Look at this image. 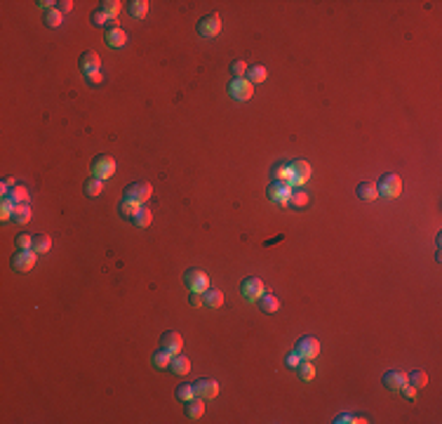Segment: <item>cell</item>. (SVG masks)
Wrapping results in <instances>:
<instances>
[{"label": "cell", "instance_id": "6da1fadb", "mask_svg": "<svg viewBox=\"0 0 442 424\" xmlns=\"http://www.w3.org/2000/svg\"><path fill=\"white\" fill-rule=\"evenodd\" d=\"M376 189H379V196H388V198H398L400 193H402V182H400L398 174H383L381 179H379V184H376Z\"/></svg>", "mask_w": 442, "mask_h": 424}, {"label": "cell", "instance_id": "7a4b0ae2", "mask_svg": "<svg viewBox=\"0 0 442 424\" xmlns=\"http://www.w3.org/2000/svg\"><path fill=\"white\" fill-rule=\"evenodd\" d=\"M35 262H38V252H33V250H19L12 255V269L19 271V274L31 271L35 267Z\"/></svg>", "mask_w": 442, "mask_h": 424}, {"label": "cell", "instance_id": "3957f363", "mask_svg": "<svg viewBox=\"0 0 442 424\" xmlns=\"http://www.w3.org/2000/svg\"><path fill=\"white\" fill-rule=\"evenodd\" d=\"M151 193H153V186H151L149 182H134V184H130L127 189H125V198L137 203V205L149 201Z\"/></svg>", "mask_w": 442, "mask_h": 424}, {"label": "cell", "instance_id": "277c9868", "mask_svg": "<svg viewBox=\"0 0 442 424\" xmlns=\"http://www.w3.org/2000/svg\"><path fill=\"white\" fill-rule=\"evenodd\" d=\"M228 95H231L235 101H247V99H252V95H254V85L249 83L247 78H235V80H231V85H228Z\"/></svg>", "mask_w": 442, "mask_h": 424}, {"label": "cell", "instance_id": "5b68a950", "mask_svg": "<svg viewBox=\"0 0 442 424\" xmlns=\"http://www.w3.org/2000/svg\"><path fill=\"white\" fill-rule=\"evenodd\" d=\"M92 174L94 177H99V179H110L116 174V161L110 156H106V153L97 156L92 163Z\"/></svg>", "mask_w": 442, "mask_h": 424}, {"label": "cell", "instance_id": "8992f818", "mask_svg": "<svg viewBox=\"0 0 442 424\" xmlns=\"http://www.w3.org/2000/svg\"><path fill=\"white\" fill-rule=\"evenodd\" d=\"M183 283H186V288H191V292H205L210 288V278L200 269H188L183 274Z\"/></svg>", "mask_w": 442, "mask_h": 424}, {"label": "cell", "instance_id": "52a82bcc", "mask_svg": "<svg viewBox=\"0 0 442 424\" xmlns=\"http://www.w3.org/2000/svg\"><path fill=\"white\" fill-rule=\"evenodd\" d=\"M240 292H243V297H245V299H249V302H256V299H259V297L266 292V288H264V280H261V278H256V276H249V278H245L243 283H240Z\"/></svg>", "mask_w": 442, "mask_h": 424}, {"label": "cell", "instance_id": "ba28073f", "mask_svg": "<svg viewBox=\"0 0 442 424\" xmlns=\"http://www.w3.org/2000/svg\"><path fill=\"white\" fill-rule=\"evenodd\" d=\"M294 351L304 358V361H313L320 354V342L315 340V337H301L297 342V346H294Z\"/></svg>", "mask_w": 442, "mask_h": 424}, {"label": "cell", "instance_id": "9c48e42d", "mask_svg": "<svg viewBox=\"0 0 442 424\" xmlns=\"http://www.w3.org/2000/svg\"><path fill=\"white\" fill-rule=\"evenodd\" d=\"M310 177V165L306 161H294L289 163V184H306Z\"/></svg>", "mask_w": 442, "mask_h": 424}, {"label": "cell", "instance_id": "30bf717a", "mask_svg": "<svg viewBox=\"0 0 442 424\" xmlns=\"http://www.w3.org/2000/svg\"><path fill=\"white\" fill-rule=\"evenodd\" d=\"M219 31H221L219 14H207L198 22V33L205 36V38H214V36H219Z\"/></svg>", "mask_w": 442, "mask_h": 424}, {"label": "cell", "instance_id": "8fae6325", "mask_svg": "<svg viewBox=\"0 0 442 424\" xmlns=\"http://www.w3.org/2000/svg\"><path fill=\"white\" fill-rule=\"evenodd\" d=\"M289 193H292V184H287V182H273L268 186V198L278 205H287Z\"/></svg>", "mask_w": 442, "mask_h": 424}, {"label": "cell", "instance_id": "7c38bea8", "mask_svg": "<svg viewBox=\"0 0 442 424\" xmlns=\"http://www.w3.org/2000/svg\"><path fill=\"white\" fill-rule=\"evenodd\" d=\"M181 346H183V340L179 332H174V330H167L165 335L160 337V349H165L170 356H177L179 351H181Z\"/></svg>", "mask_w": 442, "mask_h": 424}, {"label": "cell", "instance_id": "4fadbf2b", "mask_svg": "<svg viewBox=\"0 0 442 424\" xmlns=\"http://www.w3.org/2000/svg\"><path fill=\"white\" fill-rule=\"evenodd\" d=\"M193 391H195V396L198 398L210 401V398H216V394H219V384H216L214 380H198L193 384Z\"/></svg>", "mask_w": 442, "mask_h": 424}, {"label": "cell", "instance_id": "5bb4252c", "mask_svg": "<svg viewBox=\"0 0 442 424\" xmlns=\"http://www.w3.org/2000/svg\"><path fill=\"white\" fill-rule=\"evenodd\" d=\"M99 66H101V57L97 55V52H94V50L83 52V57H80V68H83L85 76H89V73H94V71H99Z\"/></svg>", "mask_w": 442, "mask_h": 424}, {"label": "cell", "instance_id": "9a60e30c", "mask_svg": "<svg viewBox=\"0 0 442 424\" xmlns=\"http://www.w3.org/2000/svg\"><path fill=\"white\" fill-rule=\"evenodd\" d=\"M383 384L393 391H400V386L407 384V375H404L402 370H388V373L383 375Z\"/></svg>", "mask_w": 442, "mask_h": 424}, {"label": "cell", "instance_id": "2e32d148", "mask_svg": "<svg viewBox=\"0 0 442 424\" xmlns=\"http://www.w3.org/2000/svg\"><path fill=\"white\" fill-rule=\"evenodd\" d=\"M170 370L174 375H188L191 373V361H188L186 356H181V354H177V356H172V361H170Z\"/></svg>", "mask_w": 442, "mask_h": 424}, {"label": "cell", "instance_id": "e0dca14e", "mask_svg": "<svg viewBox=\"0 0 442 424\" xmlns=\"http://www.w3.org/2000/svg\"><path fill=\"white\" fill-rule=\"evenodd\" d=\"M125 43H127V33H125L122 28H108V31H106V45H110V47H122Z\"/></svg>", "mask_w": 442, "mask_h": 424}, {"label": "cell", "instance_id": "ac0fdd59", "mask_svg": "<svg viewBox=\"0 0 442 424\" xmlns=\"http://www.w3.org/2000/svg\"><path fill=\"white\" fill-rule=\"evenodd\" d=\"M358 196L367 203H374L376 198H379V189H376L374 182H362V184L358 186Z\"/></svg>", "mask_w": 442, "mask_h": 424}, {"label": "cell", "instance_id": "d6986e66", "mask_svg": "<svg viewBox=\"0 0 442 424\" xmlns=\"http://www.w3.org/2000/svg\"><path fill=\"white\" fill-rule=\"evenodd\" d=\"M256 302H259V309L266 313H275L278 309H280V299H278L275 295H268V292H264Z\"/></svg>", "mask_w": 442, "mask_h": 424}, {"label": "cell", "instance_id": "ffe728a7", "mask_svg": "<svg viewBox=\"0 0 442 424\" xmlns=\"http://www.w3.org/2000/svg\"><path fill=\"white\" fill-rule=\"evenodd\" d=\"M151 222H153V212H151L149 207H139V210L134 212V217H132L134 226H139V229H146V226H151Z\"/></svg>", "mask_w": 442, "mask_h": 424}, {"label": "cell", "instance_id": "44dd1931", "mask_svg": "<svg viewBox=\"0 0 442 424\" xmlns=\"http://www.w3.org/2000/svg\"><path fill=\"white\" fill-rule=\"evenodd\" d=\"M186 413H188V417L191 419H200L202 417V413H205V401L202 398H198V396H193L191 401L186 403Z\"/></svg>", "mask_w": 442, "mask_h": 424}, {"label": "cell", "instance_id": "7402d4cb", "mask_svg": "<svg viewBox=\"0 0 442 424\" xmlns=\"http://www.w3.org/2000/svg\"><path fill=\"white\" fill-rule=\"evenodd\" d=\"M205 307L207 309L224 307V292L221 290H205Z\"/></svg>", "mask_w": 442, "mask_h": 424}, {"label": "cell", "instance_id": "603a6c76", "mask_svg": "<svg viewBox=\"0 0 442 424\" xmlns=\"http://www.w3.org/2000/svg\"><path fill=\"white\" fill-rule=\"evenodd\" d=\"M31 250L33 252H47V250H52V238L47 234H35L33 236V245H31Z\"/></svg>", "mask_w": 442, "mask_h": 424}, {"label": "cell", "instance_id": "cb8c5ba5", "mask_svg": "<svg viewBox=\"0 0 442 424\" xmlns=\"http://www.w3.org/2000/svg\"><path fill=\"white\" fill-rule=\"evenodd\" d=\"M127 12L137 19H144L149 14V3L146 0H132V3H127Z\"/></svg>", "mask_w": 442, "mask_h": 424}, {"label": "cell", "instance_id": "d4e9b609", "mask_svg": "<svg viewBox=\"0 0 442 424\" xmlns=\"http://www.w3.org/2000/svg\"><path fill=\"white\" fill-rule=\"evenodd\" d=\"M245 76H247L249 83L254 85V83H264V80L268 78V71H266L264 66H259V64H256V66H247V73H245Z\"/></svg>", "mask_w": 442, "mask_h": 424}, {"label": "cell", "instance_id": "484cf974", "mask_svg": "<svg viewBox=\"0 0 442 424\" xmlns=\"http://www.w3.org/2000/svg\"><path fill=\"white\" fill-rule=\"evenodd\" d=\"M170 361H172V356L165 351V349H158V351H155L153 356H151V363H153V365H155L158 370L170 368Z\"/></svg>", "mask_w": 442, "mask_h": 424}, {"label": "cell", "instance_id": "4316f807", "mask_svg": "<svg viewBox=\"0 0 442 424\" xmlns=\"http://www.w3.org/2000/svg\"><path fill=\"white\" fill-rule=\"evenodd\" d=\"M407 384H412L414 389H421V386L428 384V375L423 373V370H412L407 377Z\"/></svg>", "mask_w": 442, "mask_h": 424}, {"label": "cell", "instance_id": "83f0119b", "mask_svg": "<svg viewBox=\"0 0 442 424\" xmlns=\"http://www.w3.org/2000/svg\"><path fill=\"white\" fill-rule=\"evenodd\" d=\"M12 219L17 224H28V219H31V207L26 205V203H19L17 207H14V215H12Z\"/></svg>", "mask_w": 442, "mask_h": 424}, {"label": "cell", "instance_id": "f1b7e54d", "mask_svg": "<svg viewBox=\"0 0 442 424\" xmlns=\"http://www.w3.org/2000/svg\"><path fill=\"white\" fill-rule=\"evenodd\" d=\"M101 189H104V179L94 177V174L87 179V182H85V193H87V196H99Z\"/></svg>", "mask_w": 442, "mask_h": 424}, {"label": "cell", "instance_id": "f546056e", "mask_svg": "<svg viewBox=\"0 0 442 424\" xmlns=\"http://www.w3.org/2000/svg\"><path fill=\"white\" fill-rule=\"evenodd\" d=\"M287 203H289V205H294V207H304V205H308V193H306V191H301V189H292Z\"/></svg>", "mask_w": 442, "mask_h": 424}, {"label": "cell", "instance_id": "4dcf8cb0", "mask_svg": "<svg viewBox=\"0 0 442 424\" xmlns=\"http://www.w3.org/2000/svg\"><path fill=\"white\" fill-rule=\"evenodd\" d=\"M120 7H122L120 0H104V3H101V12H104L108 19H116V14L120 12Z\"/></svg>", "mask_w": 442, "mask_h": 424}, {"label": "cell", "instance_id": "1f68e13d", "mask_svg": "<svg viewBox=\"0 0 442 424\" xmlns=\"http://www.w3.org/2000/svg\"><path fill=\"white\" fill-rule=\"evenodd\" d=\"M297 373H299V377L304 382H310L315 377V368H313V363H299L297 365Z\"/></svg>", "mask_w": 442, "mask_h": 424}, {"label": "cell", "instance_id": "d6a6232c", "mask_svg": "<svg viewBox=\"0 0 442 424\" xmlns=\"http://www.w3.org/2000/svg\"><path fill=\"white\" fill-rule=\"evenodd\" d=\"M139 207H141V205H137V203L127 201V198H122V203H120V215H122V217H134V212H137Z\"/></svg>", "mask_w": 442, "mask_h": 424}, {"label": "cell", "instance_id": "836d02e7", "mask_svg": "<svg viewBox=\"0 0 442 424\" xmlns=\"http://www.w3.org/2000/svg\"><path fill=\"white\" fill-rule=\"evenodd\" d=\"M7 193H10V196H12V198H14V201H17V203H26V201H28V191L24 189L22 184L12 186V189L7 191Z\"/></svg>", "mask_w": 442, "mask_h": 424}, {"label": "cell", "instance_id": "e575fe53", "mask_svg": "<svg viewBox=\"0 0 442 424\" xmlns=\"http://www.w3.org/2000/svg\"><path fill=\"white\" fill-rule=\"evenodd\" d=\"M195 396V391H193V386H188V384H181L177 389V398L179 401H183V403H188L191 401V398Z\"/></svg>", "mask_w": 442, "mask_h": 424}, {"label": "cell", "instance_id": "d590c367", "mask_svg": "<svg viewBox=\"0 0 442 424\" xmlns=\"http://www.w3.org/2000/svg\"><path fill=\"white\" fill-rule=\"evenodd\" d=\"M45 24H47V26H52V28H57L61 24V12L59 10H50L47 14H45Z\"/></svg>", "mask_w": 442, "mask_h": 424}, {"label": "cell", "instance_id": "8d00e7d4", "mask_svg": "<svg viewBox=\"0 0 442 424\" xmlns=\"http://www.w3.org/2000/svg\"><path fill=\"white\" fill-rule=\"evenodd\" d=\"M231 73L235 76V78H243L245 73H247V64H245L243 59H238V62H233V64H231Z\"/></svg>", "mask_w": 442, "mask_h": 424}, {"label": "cell", "instance_id": "74e56055", "mask_svg": "<svg viewBox=\"0 0 442 424\" xmlns=\"http://www.w3.org/2000/svg\"><path fill=\"white\" fill-rule=\"evenodd\" d=\"M275 182H287L289 184V165H278L275 168Z\"/></svg>", "mask_w": 442, "mask_h": 424}, {"label": "cell", "instance_id": "f35d334b", "mask_svg": "<svg viewBox=\"0 0 442 424\" xmlns=\"http://www.w3.org/2000/svg\"><path fill=\"white\" fill-rule=\"evenodd\" d=\"M31 245H33V238H31V236L22 234L17 238V248H19V250H31Z\"/></svg>", "mask_w": 442, "mask_h": 424}, {"label": "cell", "instance_id": "ab89813d", "mask_svg": "<svg viewBox=\"0 0 442 424\" xmlns=\"http://www.w3.org/2000/svg\"><path fill=\"white\" fill-rule=\"evenodd\" d=\"M188 302H191V307H205V292H191Z\"/></svg>", "mask_w": 442, "mask_h": 424}, {"label": "cell", "instance_id": "60d3db41", "mask_svg": "<svg viewBox=\"0 0 442 424\" xmlns=\"http://www.w3.org/2000/svg\"><path fill=\"white\" fill-rule=\"evenodd\" d=\"M92 24H94V26H106V24H108V17H106L101 10H97L92 14Z\"/></svg>", "mask_w": 442, "mask_h": 424}, {"label": "cell", "instance_id": "b9f144b4", "mask_svg": "<svg viewBox=\"0 0 442 424\" xmlns=\"http://www.w3.org/2000/svg\"><path fill=\"white\" fill-rule=\"evenodd\" d=\"M301 361H304V358L299 356L297 351H292V354H287V358H285V365H287V368H297Z\"/></svg>", "mask_w": 442, "mask_h": 424}, {"label": "cell", "instance_id": "7bdbcfd3", "mask_svg": "<svg viewBox=\"0 0 442 424\" xmlns=\"http://www.w3.org/2000/svg\"><path fill=\"white\" fill-rule=\"evenodd\" d=\"M400 391L404 394V398H407V401H414V398H416V389L412 384H402V386H400Z\"/></svg>", "mask_w": 442, "mask_h": 424}, {"label": "cell", "instance_id": "ee69618b", "mask_svg": "<svg viewBox=\"0 0 442 424\" xmlns=\"http://www.w3.org/2000/svg\"><path fill=\"white\" fill-rule=\"evenodd\" d=\"M57 5H59L57 10H59L61 14H64V12H71V10H73V3H71V0H61V3H57Z\"/></svg>", "mask_w": 442, "mask_h": 424}, {"label": "cell", "instance_id": "f6af8a7d", "mask_svg": "<svg viewBox=\"0 0 442 424\" xmlns=\"http://www.w3.org/2000/svg\"><path fill=\"white\" fill-rule=\"evenodd\" d=\"M87 83H92V85H99V83H101V73H99V71L89 73V76H87Z\"/></svg>", "mask_w": 442, "mask_h": 424}]
</instances>
